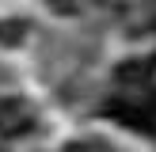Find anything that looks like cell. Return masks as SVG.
<instances>
[{"label":"cell","mask_w":156,"mask_h":152,"mask_svg":"<svg viewBox=\"0 0 156 152\" xmlns=\"http://www.w3.org/2000/svg\"><path fill=\"white\" fill-rule=\"evenodd\" d=\"M107 110H111V118L126 122V126H133V129H156V114L145 110V106H133V103H111Z\"/></svg>","instance_id":"obj_2"},{"label":"cell","mask_w":156,"mask_h":152,"mask_svg":"<svg viewBox=\"0 0 156 152\" xmlns=\"http://www.w3.org/2000/svg\"><path fill=\"white\" fill-rule=\"evenodd\" d=\"M23 30H27L23 23H8V27H0V38H4V42H15V38L23 34Z\"/></svg>","instance_id":"obj_3"},{"label":"cell","mask_w":156,"mask_h":152,"mask_svg":"<svg viewBox=\"0 0 156 152\" xmlns=\"http://www.w3.org/2000/svg\"><path fill=\"white\" fill-rule=\"evenodd\" d=\"M65 152H95V144H84V141H73V144H65Z\"/></svg>","instance_id":"obj_4"},{"label":"cell","mask_w":156,"mask_h":152,"mask_svg":"<svg viewBox=\"0 0 156 152\" xmlns=\"http://www.w3.org/2000/svg\"><path fill=\"white\" fill-rule=\"evenodd\" d=\"M30 126H34V110L23 99H0V141L27 133Z\"/></svg>","instance_id":"obj_1"}]
</instances>
